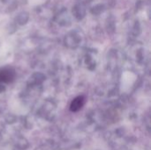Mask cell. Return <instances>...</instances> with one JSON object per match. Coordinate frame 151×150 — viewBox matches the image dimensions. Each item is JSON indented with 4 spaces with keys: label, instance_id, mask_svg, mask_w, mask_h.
<instances>
[{
    "label": "cell",
    "instance_id": "obj_1",
    "mask_svg": "<svg viewBox=\"0 0 151 150\" xmlns=\"http://www.w3.org/2000/svg\"><path fill=\"white\" fill-rule=\"evenodd\" d=\"M15 79V72L12 68H4L0 71V82L10 83Z\"/></svg>",
    "mask_w": 151,
    "mask_h": 150
},
{
    "label": "cell",
    "instance_id": "obj_2",
    "mask_svg": "<svg viewBox=\"0 0 151 150\" xmlns=\"http://www.w3.org/2000/svg\"><path fill=\"white\" fill-rule=\"evenodd\" d=\"M85 102H86V99L84 96H78L76 98H74L71 104H70V111H73V112H77L79 111L85 104Z\"/></svg>",
    "mask_w": 151,
    "mask_h": 150
}]
</instances>
